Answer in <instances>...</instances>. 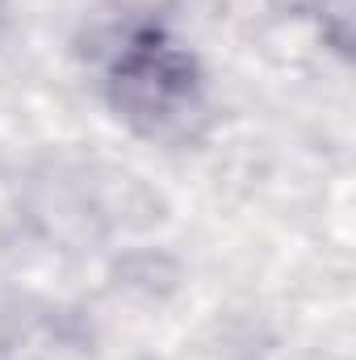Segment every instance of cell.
I'll use <instances>...</instances> for the list:
<instances>
[{
    "mask_svg": "<svg viewBox=\"0 0 356 360\" xmlns=\"http://www.w3.org/2000/svg\"><path fill=\"white\" fill-rule=\"evenodd\" d=\"M113 8H122V13H130L134 21H155V13H164L172 0H109Z\"/></svg>",
    "mask_w": 356,
    "mask_h": 360,
    "instance_id": "3957f363",
    "label": "cell"
},
{
    "mask_svg": "<svg viewBox=\"0 0 356 360\" xmlns=\"http://www.w3.org/2000/svg\"><path fill=\"white\" fill-rule=\"evenodd\" d=\"M314 8H319L323 42L348 59L352 55V0H314Z\"/></svg>",
    "mask_w": 356,
    "mask_h": 360,
    "instance_id": "7a4b0ae2",
    "label": "cell"
},
{
    "mask_svg": "<svg viewBox=\"0 0 356 360\" xmlns=\"http://www.w3.org/2000/svg\"><path fill=\"white\" fill-rule=\"evenodd\" d=\"M0 21H4V4H0Z\"/></svg>",
    "mask_w": 356,
    "mask_h": 360,
    "instance_id": "277c9868",
    "label": "cell"
},
{
    "mask_svg": "<svg viewBox=\"0 0 356 360\" xmlns=\"http://www.w3.org/2000/svg\"><path fill=\"white\" fill-rule=\"evenodd\" d=\"M105 101L134 134L177 143L205 113V76L155 21H130L105 63Z\"/></svg>",
    "mask_w": 356,
    "mask_h": 360,
    "instance_id": "6da1fadb",
    "label": "cell"
}]
</instances>
